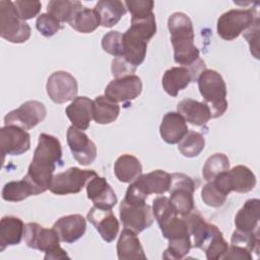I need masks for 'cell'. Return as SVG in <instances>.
I'll return each instance as SVG.
<instances>
[{"label":"cell","mask_w":260,"mask_h":260,"mask_svg":"<svg viewBox=\"0 0 260 260\" xmlns=\"http://www.w3.org/2000/svg\"><path fill=\"white\" fill-rule=\"evenodd\" d=\"M258 17L256 9L229 10L217 19V34L225 41H234L251 26Z\"/></svg>","instance_id":"9"},{"label":"cell","mask_w":260,"mask_h":260,"mask_svg":"<svg viewBox=\"0 0 260 260\" xmlns=\"http://www.w3.org/2000/svg\"><path fill=\"white\" fill-rule=\"evenodd\" d=\"M260 217V201L257 198L247 200L235 216L237 231L242 233H253L258 230Z\"/></svg>","instance_id":"27"},{"label":"cell","mask_w":260,"mask_h":260,"mask_svg":"<svg viewBox=\"0 0 260 260\" xmlns=\"http://www.w3.org/2000/svg\"><path fill=\"white\" fill-rule=\"evenodd\" d=\"M61 242L71 244L80 239L86 230V220L80 214L62 216L53 224Z\"/></svg>","instance_id":"22"},{"label":"cell","mask_w":260,"mask_h":260,"mask_svg":"<svg viewBox=\"0 0 260 260\" xmlns=\"http://www.w3.org/2000/svg\"><path fill=\"white\" fill-rule=\"evenodd\" d=\"M47 116L45 105L38 101H27L19 108L9 112L4 117V124L14 125L23 130H29L43 122Z\"/></svg>","instance_id":"15"},{"label":"cell","mask_w":260,"mask_h":260,"mask_svg":"<svg viewBox=\"0 0 260 260\" xmlns=\"http://www.w3.org/2000/svg\"><path fill=\"white\" fill-rule=\"evenodd\" d=\"M117 255L120 260L146 259V255L136 234L127 229H124L120 234L117 243Z\"/></svg>","instance_id":"28"},{"label":"cell","mask_w":260,"mask_h":260,"mask_svg":"<svg viewBox=\"0 0 260 260\" xmlns=\"http://www.w3.org/2000/svg\"><path fill=\"white\" fill-rule=\"evenodd\" d=\"M152 213L158 225H162L178 215L170 198L158 196L152 201Z\"/></svg>","instance_id":"38"},{"label":"cell","mask_w":260,"mask_h":260,"mask_svg":"<svg viewBox=\"0 0 260 260\" xmlns=\"http://www.w3.org/2000/svg\"><path fill=\"white\" fill-rule=\"evenodd\" d=\"M114 173L118 181L132 183L142 175V166L134 155L122 154L114 165Z\"/></svg>","instance_id":"31"},{"label":"cell","mask_w":260,"mask_h":260,"mask_svg":"<svg viewBox=\"0 0 260 260\" xmlns=\"http://www.w3.org/2000/svg\"><path fill=\"white\" fill-rule=\"evenodd\" d=\"M171 174L162 170H155L141 175L127 188L125 199L145 201L150 194L161 195L169 191Z\"/></svg>","instance_id":"6"},{"label":"cell","mask_w":260,"mask_h":260,"mask_svg":"<svg viewBox=\"0 0 260 260\" xmlns=\"http://www.w3.org/2000/svg\"><path fill=\"white\" fill-rule=\"evenodd\" d=\"M68 23L73 29L81 34H90L101 25L99 15L95 10L84 7L82 3H80L75 9Z\"/></svg>","instance_id":"32"},{"label":"cell","mask_w":260,"mask_h":260,"mask_svg":"<svg viewBox=\"0 0 260 260\" xmlns=\"http://www.w3.org/2000/svg\"><path fill=\"white\" fill-rule=\"evenodd\" d=\"M142 91L141 79L133 74L113 79L105 89V95L114 103H126L135 100Z\"/></svg>","instance_id":"18"},{"label":"cell","mask_w":260,"mask_h":260,"mask_svg":"<svg viewBox=\"0 0 260 260\" xmlns=\"http://www.w3.org/2000/svg\"><path fill=\"white\" fill-rule=\"evenodd\" d=\"M147 42L130 30L123 34V55L122 57L135 67H138L145 59Z\"/></svg>","instance_id":"29"},{"label":"cell","mask_w":260,"mask_h":260,"mask_svg":"<svg viewBox=\"0 0 260 260\" xmlns=\"http://www.w3.org/2000/svg\"><path fill=\"white\" fill-rule=\"evenodd\" d=\"M198 184V182H195L194 179L185 174L174 173L171 175L170 200L177 213L182 217L195 209L193 194Z\"/></svg>","instance_id":"8"},{"label":"cell","mask_w":260,"mask_h":260,"mask_svg":"<svg viewBox=\"0 0 260 260\" xmlns=\"http://www.w3.org/2000/svg\"><path fill=\"white\" fill-rule=\"evenodd\" d=\"M259 230L254 231L253 233H242L235 231L233 233L231 244L245 247L251 253L255 252L257 255L259 253Z\"/></svg>","instance_id":"40"},{"label":"cell","mask_w":260,"mask_h":260,"mask_svg":"<svg viewBox=\"0 0 260 260\" xmlns=\"http://www.w3.org/2000/svg\"><path fill=\"white\" fill-rule=\"evenodd\" d=\"M57 165H62V146L59 139L46 133L40 134L38 146L24 176L36 187L38 195L50 189Z\"/></svg>","instance_id":"1"},{"label":"cell","mask_w":260,"mask_h":260,"mask_svg":"<svg viewBox=\"0 0 260 260\" xmlns=\"http://www.w3.org/2000/svg\"><path fill=\"white\" fill-rule=\"evenodd\" d=\"M32 195H38L37 189L26 178L8 182L2 189L3 200L9 202H19Z\"/></svg>","instance_id":"34"},{"label":"cell","mask_w":260,"mask_h":260,"mask_svg":"<svg viewBox=\"0 0 260 260\" xmlns=\"http://www.w3.org/2000/svg\"><path fill=\"white\" fill-rule=\"evenodd\" d=\"M86 219L94 226L104 241L111 243L116 239L120 225L112 209L100 208L93 205L89 209Z\"/></svg>","instance_id":"20"},{"label":"cell","mask_w":260,"mask_h":260,"mask_svg":"<svg viewBox=\"0 0 260 260\" xmlns=\"http://www.w3.org/2000/svg\"><path fill=\"white\" fill-rule=\"evenodd\" d=\"M214 184L228 196L232 191L238 193H248L256 186L254 173L246 166H236L219 174L214 180Z\"/></svg>","instance_id":"13"},{"label":"cell","mask_w":260,"mask_h":260,"mask_svg":"<svg viewBox=\"0 0 260 260\" xmlns=\"http://www.w3.org/2000/svg\"><path fill=\"white\" fill-rule=\"evenodd\" d=\"M178 113L194 126H204L211 119V113L205 103L185 99L177 105Z\"/></svg>","instance_id":"25"},{"label":"cell","mask_w":260,"mask_h":260,"mask_svg":"<svg viewBox=\"0 0 260 260\" xmlns=\"http://www.w3.org/2000/svg\"><path fill=\"white\" fill-rule=\"evenodd\" d=\"M244 38L247 40L253 56L259 59V17L244 31Z\"/></svg>","instance_id":"46"},{"label":"cell","mask_w":260,"mask_h":260,"mask_svg":"<svg viewBox=\"0 0 260 260\" xmlns=\"http://www.w3.org/2000/svg\"><path fill=\"white\" fill-rule=\"evenodd\" d=\"M13 3L19 17L24 21L37 16L42 7V3L37 0H34V1L17 0V1H14Z\"/></svg>","instance_id":"44"},{"label":"cell","mask_w":260,"mask_h":260,"mask_svg":"<svg viewBox=\"0 0 260 260\" xmlns=\"http://www.w3.org/2000/svg\"><path fill=\"white\" fill-rule=\"evenodd\" d=\"M126 8L130 11L131 18H141L152 13L154 2L151 0H127L124 2Z\"/></svg>","instance_id":"43"},{"label":"cell","mask_w":260,"mask_h":260,"mask_svg":"<svg viewBox=\"0 0 260 260\" xmlns=\"http://www.w3.org/2000/svg\"><path fill=\"white\" fill-rule=\"evenodd\" d=\"M135 66L130 64L128 61H126L122 56L115 57L112 61L111 71L115 78H121L129 75H133L136 71Z\"/></svg>","instance_id":"45"},{"label":"cell","mask_w":260,"mask_h":260,"mask_svg":"<svg viewBox=\"0 0 260 260\" xmlns=\"http://www.w3.org/2000/svg\"><path fill=\"white\" fill-rule=\"evenodd\" d=\"M0 147L3 155H19L30 147V135L25 130L14 125L0 129Z\"/></svg>","instance_id":"19"},{"label":"cell","mask_w":260,"mask_h":260,"mask_svg":"<svg viewBox=\"0 0 260 260\" xmlns=\"http://www.w3.org/2000/svg\"><path fill=\"white\" fill-rule=\"evenodd\" d=\"M102 48L108 54L120 57L123 55V34L118 30L107 32L102 39Z\"/></svg>","instance_id":"41"},{"label":"cell","mask_w":260,"mask_h":260,"mask_svg":"<svg viewBox=\"0 0 260 260\" xmlns=\"http://www.w3.org/2000/svg\"><path fill=\"white\" fill-rule=\"evenodd\" d=\"M23 239L28 248L45 252V260L69 259L60 245V239L54 229H46L37 222H28L24 226Z\"/></svg>","instance_id":"4"},{"label":"cell","mask_w":260,"mask_h":260,"mask_svg":"<svg viewBox=\"0 0 260 260\" xmlns=\"http://www.w3.org/2000/svg\"><path fill=\"white\" fill-rule=\"evenodd\" d=\"M204 147L205 138L197 131H188V133L178 143V149L186 157L198 156Z\"/></svg>","instance_id":"35"},{"label":"cell","mask_w":260,"mask_h":260,"mask_svg":"<svg viewBox=\"0 0 260 260\" xmlns=\"http://www.w3.org/2000/svg\"><path fill=\"white\" fill-rule=\"evenodd\" d=\"M160 231L167 240L169 247L162 254L164 259H182L192 248L191 235L184 217L175 216L165 224L160 225Z\"/></svg>","instance_id":"5"},{"label":"cell","mask_w":260,"mask_h":260,"mask_svg":"<svg viewBox=\"0 0 260 260\" xmlns=\"http://www.w3.org/2000/svg\"><path fill=\"white\" fill-rule=\"evenodd\" d=\"M72 126L83 131L88 129L93 115V101L86 96H76L65 110Z\"/></svg>","instance_id":"23"},{"label":"cell","mask_w":260,"mask_h":260,"mask_svg":"<svg viewBox=\"0 0 260 260\" xmlns=\"http://www.w3.org/2000/svg\"><path fill=\"white\" fill-rule=\"evenodd\" d=\"M46 89L49 98L55 104H64L76 98L78 84L73 75L60 70L49 76Z\"/></svg>","instance_id":"16"},{"label":"cell","mask_w":260,"mask_h":260,"mask_svg":"<svg viewBox=\"0 0 260 260\" xmlns=\"http://www.w3.org/2000/svg\"><path fill=\"white\" fill-rule=\"evenodd\" d=\"M205 69V63L200 58L188 67H172L164 73L161 79L162 87L169 95L177 96L179 91L186 88L191 82L197 80Z\"/></svg>","instance_id":"11"},{"label":"cell","mask_w":260,"mask_h":260,"mask_svg":"<svg viewBox=\"0 0 260 260\" xmlns=\"http://www.w3.org/2000/svg\"><path fill=\"white\" fill-rule=\"evenodd\" d=\"M200 94L208 106L211 118L222 116L228 110L226 85L222 76L215 70L205 69L197 79Z\"/></svg>","instance_id":"3"},{"label":"cell","mask_w":260,"mask_h":260,"mask_svg":"<svg viewBox=\"0 0 260 260\" xmlns=\"http://www.w3.org/2000/svg\"><path fill=\"white\" fill-rule=\"evenodd\" d=\"M98 174L93 170H81L73 167L53 176L50 191L56 195L79 193L90 179Z\"/></svg>","instance_id":"12"},{"label":"cell","mask_w":260,"mask_h":260,"mask_svg":"<svg viewBox=\"0 0 260 260\" xmlns=\"http://www.w3.org/2000/svg\"><path fill=\"white\" fill-rule=\"evenodd\" d=\"M80 3L79 1L52 0L47 5V13L56 18L60 23L68 22Z\"/></svg>","instance_id":"37"},{"label":"cell","mask_w":260,"mask_h":260,"mask_svg":"<svg viewBox=\"0 0 260 260\" xmlns=\"http://www.w3.org/2000/svg\"><path fill=\"white\" fill-rule=\"evenodd\" d=\"M23 221L12 215L3 216L0 221V252L9 246L18 245L24 234Z\"/></svg>","instance_id":"26"},{"label":"cell","mask_w":260,"mask_h":260,"mask_svg":"<svg viewBox=\"0 0 260 260\" xmlns=\"http://www.w3.org/2000/svg\"><path fill=\"white\" fill-rule=\"evenodd\" d=\"M252 253L245 247L238 245L229 246L228 252L224 254L222 259H240V260H252Z\"/></svg>","instance_id":"47"},{"label":"cell","mask_w":260,"mask_h":260,"mask_svg":"<svg viewBox=\"0 0 260 260\" xmlns=\"http://www.w3.org/2000/svg\"><path fill=\"white\" fill-rule=\"evenodd\" d=\"M66 136L71 153L78 164L88 166L94 161L96 157V146L83 131L70 126Z\"/></svg>","instance_id":"17"},{"label":"cell","mask_w":260,"mask_h":260,"mask_svg":"<svg viewBox=\"0 0 260 260\" xmlns=\"http://www.w3.org/2000/svg\"><path fill=\"white\" fill-rule=\"evenodd\" d=\"M168 28L174 49V60L182 66H190L199 59V50L194 45V29L190 17L175 12L168 19Z\"/></svg>","instance_id":"2"},{"label":"cell","mask_w":260,"mask_h":260,"mask_svg":"<svg viewBox=\"0 0 260 260\" xmlns=\"http://www.w3.org/2000/svg\"><path fill=\"white\" fill-rule=\"evenodd\" d=\"M226 195L214 184L213 181L205 184L201 191V198L203 202L210 207H220L226 200Z\"/></svg>","instance_id":"39"},{"label":"cell","mask_w":260,"mask_h":260,"mask_svg":"<svg viewBox=\"0 0 260 260\" xmlns=\"http://www.w3.org/2000/svg\"><path fill=\"white\" fill-rule=\"evenodd\" d=\"M120 114V107L106 95H99L93 100L92 119L96 124H110L114 122Z\"/></svg>","instance_id":"33"},{"label":"cell","mask_w":260,"mask_h":260,"mask_svg":"<svg viewBox=\"0 0 260 260\" xmlns=\"http://www.w3.org/2000/svg\"><path fill=\"white\" fill-rule=\"evenodd\" d=\"M30 27L22 20L14 6L9 0L0 1V36L2 39L13 43L20 44L30 38Z\"/></svg>","instance_id":"7"},{"label":"cell","mask_w":260,"mask_h":260,"mask_svg":"<svg viewBox=\"0 0 260 260\" xmlns=\"http://www.w3.org/2000/svg\"><path fill=\"white\" fill-rule=\"evenodd\" d=\"M36 27L46 38L54 36L62 28L60 22L48 13H42L38 16L36 21Z\"/></svg>","instance_id":"42"},{"label":"cell","mask_w":260,"mask_h":260,"mask_svg":"<svg viewBox=\"0 0 260 260\" xmlns=\"http://www.w3.org/2000/svg\"><path fill=\"white\" fill-rule=\"evenodd\" d=\"M188 224L190 235L193 236L192 247L206 251L213 242L221 239L222 233L212 223L207 222L204 217L195 209L186 216H183Z\"/></svg>","instance_id":"14"},{"label":"cell","mask_w":260,"mask_h":260,"mask_svg":"<svg viewBox=\"0 0 260 260\" xmlns=\"http://www.w3.org/2000/svg\"><path fill=\"white\" fill-rule=\"evenodd\" d=\"M93 9L99 15L100 24L104 27L116 25L127 11L124 2L119 0H101Z\"/></svg>","instance_id":"30"},{"label":"cell","mask_w":260,"mask_h":260,"mask_svg":"<svg viewBox=\"0 0 260 260\" xmlns=\"http://www.w3.org/2000/svg\"><path fill=\"white\" fill-rule=\"evenodd\" d=\"M86 194L93 205L100 208L112 209L118 202L116 193L110 184L105 178L98 175L86 184Z\"/></svg>","instance_id":"21"},{"label":"cell","mask_w":260,"mask_h":260,"mask_svg":"<svg viewBox=\"0 0 260 260\" xmlns=\"http://www.w3.org/2000/svg\"><path fill=\"white\" fill-rule=\"evenodd\" d=\"M120 219L124 229L136 235L148 229L154 220L152 208L145 201L123 199L119 206Z\"/></svg>","instance_id":"10"},{"label":"cell","mask_w":260,"mask_h":260,"mask_svg":"<svg viewBox=\"0 0 260 260\" xmlns=\"http://www.w3.org/2000/svg\"><path fill=\"white\" fill-rule=\"evenodd\" d=\"M228 170H230L229 157L224 153H214L206 159L202 169V176L205 181L210 182Z\"/></svg>","instance_id":"36"},{"label":"cell","mask_w":260,"mask_h":260,"mask_svg":"<svg viewBox=\"0 0 260 260\" xmlns=\"http://www.w3.org/2000/svg\"><path fill=\"white\" fill-rule=\"evenodd\" d=\"M188 131L186 120L178 112L167 113L159 126V134L162 140L169 144L179 143Z\"/></svg>","instance_id":"24"}]
</instances>
